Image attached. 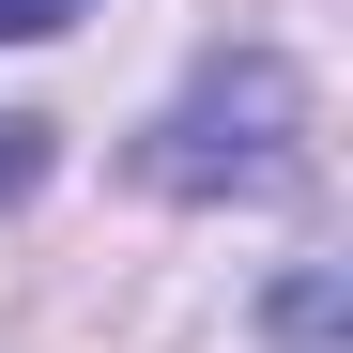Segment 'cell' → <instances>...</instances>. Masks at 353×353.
<instances>
[{
    "mask_svg": "<svg viewBox=\"0 0 353 353\" xmlns=\"http://www.w3.org/2000/svg\"><path fill=\"white\" fill-rule=\"evenodd\" d=\"M292 139H307V77H292L276 46H230L154 123V185L169 200H261V185H292Z\"/></svg>",
    "mask_w": 353,
    "mask_h": 353,
    "instance_id": "1",
    "label": "cell"
},
{
    "mask_svg": "<svg viewBox=\"0 0 353 353\" xmlns=\"http://www.w3.org/2000/svg\"><path fill=\"white\" fill-rule=\"evenodd\" d=\"M276 338H338V276H292L276 292Z\"/></svg>",
    "mask_w": 353,
    "mask_h": 353,
    "instance_id": "2",
    "label": "cell"
},
{
    "mask_svg": "<svg viewBox=\"0 0 353 353\" xmlns=\"http://www.w3.org/2000/svg\"><path fill=\"white\" fill-rule=\"evenodd\" d=\"M16 185H46V123H0V200Z\"/></svg>",
    "mask_w": 353,
    "mask_h": 353,
    "instance_id": "3",
    "label": "cell"
},
{
    "mask_svg": "<svg viewBox=\"0 0 353 353\" xmlns=\"http://www.w3.org/2000/svg\"><path fill=\"white\" fill-rule=\"evenodd\" d=\"M77 0H0V46H31V31H62Z\"/></svg>",
    "mask_w": 353,
    "mask_h": 353,
    "instance_id": "4",
    "label": "cell"
}]
</instances>
